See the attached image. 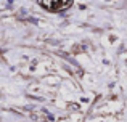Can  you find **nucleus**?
I'll list each match as a JSON object with an SVG mask.
<instances>
[{
    "mask_svg": "<svg viewBox=\"0 0 127 122\" xmlns=\"http://www.w3.org/2000/svg\"><path fill=\"white\" fill-rule=\"evenodd\" d=\"M39 5L47 10H50V11H60V10H66L68 7H71L73 2H69V0H58V2H55V0L53 2L42 0V2H39Z\"/></svg>",
    "mask_w": 127,
    "mask_h": 122,
    "instance_id": "f257e3e1",
    "label": "nucleus"
}]
</instances>
